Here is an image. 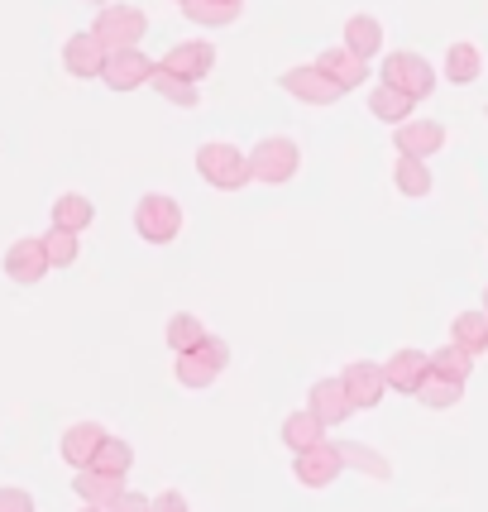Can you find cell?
Returning <instances> with one entry per match:
<instances>
[{"label":"cell","instance_id":"obj_23","mask_svg":"<svg viewBox=\"0 0 488 512\" xmlns=\"http://www.w3.org/2000/svg\"><path fill=\"white\" fill-rule=\"evenodd\" d=\"M91 221H96V206H91L82 192H63V197L53 201V225H58V230H72V235H82Z\"/></svg>","mask_w":488,"mask_h":512},{"label":"cell","instance_id":"obj_33","mask_svg":"<svg viewBox=\"0 0 488 512\" xmlns=\"http://www.w3.org/2000/svg\"><path fill=\"white\" fill-rule=\"evenodd\" d=\"M201 340H206V326H201L192 312H178L168 321V345H173V355H187V350H197Z\"/></svg>","mask_w":488,"mask_h":512},{"label":"cell","instance_id":"obj_27","mask_svg":"<svg viewBox=\"0 0 488 512\" xmlns=\"http://www.w3.org/2000/svg\"><path fill=\"white\" fill-rule=\"evenodd\" d=\"M187 20L206 24V29H225V24L240 20V0H182Z\"/></svg>","mask_w":488,"mask_h":512},{"label":"cell","instance_id":"obj_30","mask_svg":"<svg viewBox=\"0 0 488 512\" xmlns=\"http://www.w3.org/2000/svg\"><path fill=\"white\" fill-rule=\"evenodd\" d=\"M431 369L445 374V379H460L465 383L474 374V355H469L465 345H455V340H445L441 350H431Z\"/></svg>","mask_w":488,"mask_h":512},{"label":"cell","instance_id":"obj_32","mask_svg":"<svg viewBox=\"0 0 488 512\" xmlns=\"http://www.w3.org/2000/svg\"><path fill=\"white\" fill-rule=\"evenodd\" d=\"M393 182H398L402 197H426V192H431V168H426V158H402L398 154Z\"/></svg>","mask_w":488,"mask_h":512},{"label":"cell","instance_id":"obj_36","mask_svg":"<svg viewBox=\"0 0 488 512\" xmlns=\"http://www.w3.org/2000/svg\"><path fill=\"white\" fill-rule=\"evenodd\" d=\"M0 512H34L29 489H0Z\"/></svg>","mask_w":488,"mask_h":512},{"label":"cell","instance_id":"obj_21","mask_svg":"<svg viewBox=\"0 0 488 512\" xmlns=\"http://www.w3.org/2000/svg\"><path fill=\"white\" fill-rule=\"evenodd\" d=\"M335 450H340V465L345 469H359V474H369V479H393V465H388L378 450L364 446V441H335Z\"/></svg>","mask_w":488,"mask_h":512},{"label":"cell","instance_id":"obj_40","mask_svg":"<svg viewBox=\"0 0 488 512\" xmlns=\"http://www.w3.org/2000/svg\"><path fill=\"white\" fill-rule=\"evenodd\" d=\"M82 512H106V508H82Z\"/></svg>","mask_w":488,"mask_h":512},{"label":"cell","instance_id":"obj_25","mask_svg":"<svg viewBox=\"0 0 488 512\" xmlns=\"http://www.w3.org/2000/svg\"><path fill=\"white\" fill-rule=\"evenodd\" d=\"M345 48L369 63L378 48H383V24H378L374 15H350V24H345Z\"/></svg>","mask_w":488,"mask_h":512},{"label":"cell","instance_id":"obj_19","mask_svg":"<svg viewBox=\"0 0 488 512\" xmlns=\"http://www.w3.org/2000/svg\"><path fill=\"white\" fill-rule=\"evenodd\" d=\"M326 441V422L311 412V407H302V412H292L288 422H283V446L292 450V455H302V450H316Z\"/></svg>","mask_w":488,"mask_h":512},{"label":"cell","instance_id":"obj_9","mask_svg":"<svg viewBox=\"0 0 488 512\" xmlns=\"http://www.w3.org/2000/svg\"><path fill=\"white\" fill-rule=\"evenodd\" d=\"M154 67L139 48H120V53H106V67H101V77H106V87L111 91H134L144 87L149 77H154Z\"/></svg>","mask_w":488,"mask_h":512},{"label":"cell","instance_id":"obj_5","mask_svg":"<svg viewBox=\"0 0 488 512\" xmlns=\"http://www.w3.org/2000/svg\"><path fill=\"white\" fill-rule=\"evenodd\" d=\"M383 82L388 87H398L402 96H412V101H426L431 91H436V67L426 63L422 53H388V63H383Z\"/></svg>","mask_w":488,"mask_h":512},{"label":"cell","instance_id":"obj_2","mask_svg":"<svg viewBox=\"0 0 488 512\" xmlns=\"http://www.w3.org/2000/svg\"><path fill=\"white\" fill-rule=\"evenodd\" d=\"M197 173L211 187H221V192H240L244 182H249V154H240L225 139H211V144L197 149Z\"/></svg>","mask_w":488,"mask_h":512},{"label":"cell","instance_id":"obj_11","mask_svg":"<svg viewBox=\"0 0 488 512\" xmlns=\"http://www.w3.org/2000/svg\"><path fill=\"white\" fill-rule=\"evenodd\" d=\"M426 374H431V355H426V350H398V355L383 364V379H388V388H393V393H407V398L422 388Z\"/></svg>","mask_w":488,"mask_h":512},{"label":"cell","instance_id":"obj_17","mask_svg":"<svg viewBox=\"0 0 488 512\" xmlns=\"http://www.w3.org/2000/svg\"><path fill=\"white\" fill-rule=\"evenodd\" d=\"M63 67L72 77H101V67H106V48L96 34H72L63 44Z\"/></svg>","mask_w":488,"mask_h":512},{"label":"cell","instance_id":"obj_18","mask_svg":"<svg viewBox=\"0 0 488 512\" xmlns=\"http://www.w3.org/2000/svg\"><path fill=\"white\" fill-rule=\"evenodd\" d=\"M101 441H106V431L96 422H77L63 431V460L72 469H87L91 460H96V450H101Z\"/></svg>","mask_w":488,"mask_h":512},{"label":"cell","instance_id":"obj_10","mask_svg":"<svg viewBox=\"0 0 488 512\" xmlns=\"http://www.w3.org/2000/svg\"><path fill=\"white\" fill-rule=\"evenodd\" d=\"M48 268L53 264H48V254H44V240H15V245L5 249V273L20 288H34Z\"/></svg>","mask_w":488,"mask_h":512},{"label":"cell","instance_id":"obj_35","mask_svg":"<svg viewBox=\"0 0 488 512\" xmlns=\"http://www.w3.org/2000/svg\"><path fill=\"white\" fill-rule=\"evenodd\" d=\"M197 350H201V355H206V359H211L216 369H225V364H230V345H225L221 335H211V331H206V340H201Z\"/></svg>","mask_w":488,"mask_h":512},{"label":"cell","instance_id":"obj_20","mask_svg":"<svg viewBox=\"0 0 488 512\" xmlns=\"http://www.w3.org/2000/svg\"><path fill=\"white\" fill-rule=\"evenodd\" d=\"M412 398L422 402V407H431V412H450L455 402L465 398V383H460V379H445V374H436V369H431V374L422 379V388H417Z\"/></svg>","mask_w":488,"mask_h":512},{"label":"cell","instance_id":"obj_8","mask_svg":"<svg viewBox=\"0 0 488 512\" xmlns=\"http://www.w3.org/2000/svg\"><path fill=\"white\" fill-rule=\"evenodd\" d=\"M340 450L331 441H321L316 450H302V455H292V474H297V484H307V489H331L335 474H340Z\"/></svg>","mask_w":488,"mask_h":512},{"label":"cell","instance_id":"obj_14","mask_svg":"<svg viewBox=\"0 0 488 512\" xmlns=\"http://www.w3.org/2000/svg\"><path fill=\"white\" fill-rule=\"evenodd\" d=\"M316 67H321V72H326V77H331V82H335V87H340V91H355L359 82L369 77V63H364L359 53H350V48H345V44L326 48V53L316 58Z\"/></svg>","mask_w":488,"mask_h":512},{"label":"cell","instance_id":"obj_38","mask_svg":"<svg viewBox=\"0 0 488 512\" xmlns=\"http://www.w3.org/2000/svg\"><path fill=\"white\" fill-rule=\"evenodd\" d=\"M154 512H192V508H187V498H182L178 489H163L154 498Z\"/></svg>","mask_w":488,"mask_h":512},{"label":"cell","instance_id":"obj_13","mask_svg":"<svg viewBox=\"0 0 488 512\" xmlns=\"http://www.w3.org/2000/svg\"><path fill=\"white\" fill-rule=\"evenodd\" d=\"M393 144H398L402 158H431L445 144V130L436 120H402L393 130Z\"/></svg>","mask_w":488,"mask_h":512},{"label":"cell","instance_id":"obj_16","mask_svg":"<svg viewBox=\"0 0 488 512\" xmlns=\"http://www.w3.org/2000/svg\"><path fill=\"white\" fill-rule=\"evenodd\" d=\"M72 493L87 503V508H115V498L125 493V479H115V474H101V469H77V479H72Z\"/></svg>","mask_w":488,"mask_h":512},{"label":"cell","instance_id":"obj_26","mask_svg":"<svg viewBox=\"0 0 488 512\" xmlns=\"http://www.w3.org/2000/svg\"><path fill=\"white\" fill-rule=\"evenodd\" d=\"M412 96H402L398 87H388V82H378L374 96H369V111H374V120H388V125H402V120H412Z\"/></svg>","mask_w":488,"mask_h":512},{"label":"cell","instance_id":"obj_15","mask_svg":"<svg viewBox=\"0 0 488 512\" xmlns=\"http://www.w3.org/2000/svg\"><path fill=\"white\" fill-rule=\"evenodd\" d=\"M307 407L321 417L326 426L335 422H345V417H355V402H350V393H345V383L340 379H321V383H311V398Z\"/></svg>","mask_w":488,"mask_h":512},{"label":"cell","instance_id":"obj_1","mask_svg":"<svg viewBox=\"0 0 488 512\" xmlns=\"http://www.w3.org/2000/svg\"><path fill=\"white\" fill-rule=\"evenodd\" d=\"M297 168H302V149L283 139V134H273V139H259L254 149H249V182H268V187H283V182L297 178Z\"/></svg>","mask_w":488,"mask_h":512},{"label":"cell","instance_id":"obj_34","mask_svg":"<svg viewBox=\"0 0 488 512\" xmlns=\"http://www.w3.org/2000/svg\"><path fill=\"white\" fill-rule=\"evenodd\" d=\"M44 254H48V264L53 268H72L82 249H77V235H72V230H58V225H53V230L44 235Z\"/></svg>","mask_w":488,"mask_h":512},{"label":"cell","instance_id":"obj_39","mask_svg":"<svg viewBox=\"0 0 488 512\" xmlns=\"http://www.w3.org/2000/svg\"><path fill=\"white\" fill-rule=\"evenodd\" d=\"M484 312H488V288H484Z\"/></svg>","mask_w":488,"mask_h":512},{"label":"cell","instance_id":"obj_4","mask_svg":"<svg viewBox=\"0 0 488 512\" xmlns=\"http://www.w3.org/2000/svg\"><path fill=\"white\" fill-rule=\"evenodd\" d=\"M134 230L149 245H168V240H178V230H182V206L173 197H163V192H149V197H139V206H134Z\"/></svg>","mask_w":488,"mask_h":512},{"label":"cell","instance_id":"obj_22","mask_svg":"<svg viewBox=\"0 0 488 512\" xmlns=\"http://www.w3.org/2000/svg\"><path fill=\"white\" fill-rule=\"evenodd\" d=\"M450 340L455 345H465L469 355H488V312H460L450 321Z\"/></svg>","mask_w":488,"mask_h":512},{"label":"cell","instance_id":"obj_29","mask_svg":"<svg viewBox=\"0 0 488 512\" xmlns=\"http://www.w3.org/2000/svg\"><path fill=\"white\" fill-rule=\"evenodd\" d=\"M134 465V450L130 441H120V436H106L101 441V450H96V460H91L87 469H101V474H115V479H125Z\"/></svg>","mask_w":488,"mask_h":512},{"label":"cell","instance_id":"obj_24","mask_svg":"<svg viewBox=\"0 0 488 512\" xmlns=\"http://www.w3.org/2000/svg\"><path fill=\"white\" fill-rule=\"evenodd\" d=\"M149 87H154L158 96L168 101V106H182V111H192V106H201L197 82H187V77H178V72H163V67H154Z\"/></svg>","mask_w":488,"mask_h":512},{"label":"cell","instance_id":"obj_6","mask_svg":"<svg viewBox=\"0 0 488 512\" xmlns=\"http://www.w3.org/2000/svg\"><path fill=\"white\" fill-rule=\"evenodd\" d=\"M278 87L288 91V96H297L302 106H335V101L345 96V91L335 87V82L316 63H311V67H288V72L278 77Z\"/></svg>","mask_w":488,"mask_h":512},{"label":"cell","instance_id":"obj_31","mask_svg":"<svg viewBox=\"0 0 488 512\" xmlns=\"http://www.w3.org/2000/svg\"><path fill=\"white\" fill-rule=\"evenodd\" d=\"M173 374H178V383L182 388H211L216 383V364L201 355V350H187V355H178V364H173Z\"/></svg>","mask_w":488,"mask_h":512},{"label":"cell","instance_id":"obj_12","mask_svg":"<svg viewBox=\"0 0 488 512\" xmlns=\"http://www.w3.org/2000/svg\"><path fill=\"white\" fill-rule=\"evenodd\" d=\"M163 72H178V77H187V82H201L211 67H216V48L201 44V39H192V44H173L168 53H163Z\"/></svg>","mask_w":488,"mask_h":512},{"label":"cell","instance_id":"obj_7","mask_svg":"<svg viewBox=\"0 0 488 512\" xmlns=\"http://www.w3.org/2000/svg\"><path fill=\"white\" fill-rule=\"evenodd\" d=\"M340 383H345V393H350V402H355V412L378 407V402H383V393H388L383 364H374V359H355V364L340 374Z\"/></svg>","mask_w":488,"mask_h":512},{"label":"cell","instance_id":"obj_37","mask_svg":"<svg viewBox=\"0 0 488 512\" xmlns=\"http://www.w3.org/2000/svg\"><path fill=\"white\" fill-rule=\"evenodd\" d=\"M111 512H154V503L144 498V493H134V489H125L120 498H115V508Z\"/></svg>","mask_w":488,"mask_h":512},{"label":"cell","instance_id":"obj_3","mask_svg":"<svg viewBox=\"0 0 488 512\" xmlns=\"http://www.w3.org/2000/svg\"><path fill=\"white\" fill-rule=\"evenodd\" d=\"M91 34L101 39L106 53H120V48H139V39L149 34V15L144 10H134V5H106L96 24H91Z\"/></svg>","mask_w":488,"mask_h":512},{"label":"cell","instance_id":"obj_41","mask_svg":"<svg viewBox=\"0 0 488 512\" xmlns=\"http://www.w3.org/2000/svg\"><path fill=\"white\" fill-rule=\"evenodd\" d=\"M178 5H182V0H178Z\"/></svg>","mask_w":488,"mask_h":512},{"label":"cell","instance_id":"obj_28","mask_svg":"<svg viewBox=\"0 0 488 512\" xmlns=\"http://www.w3.org/2000/svg\"><path fill=\"white\" fill-rule=\"evenodd\" d=\"M479 72H484V58H479V48L474 44H450L445 48V77H450L455 87H469Z\"/></svg>","mask_w":488,"mask_h":512}]
</instances>
